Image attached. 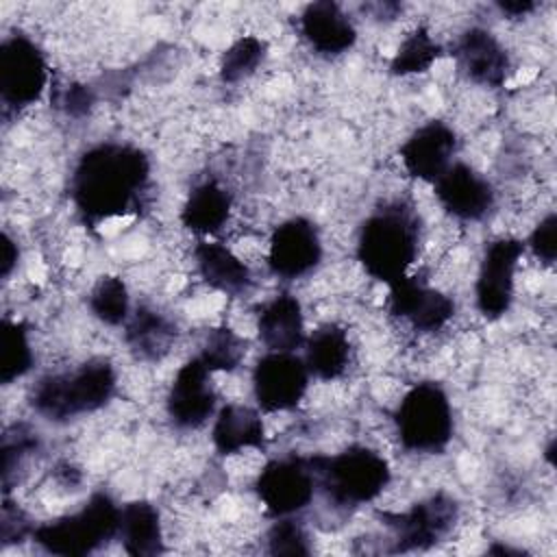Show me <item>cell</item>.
<instances>
[{"mask_svg":"<svg viewBox=\"0 0 557 557\" xmlns=\"http://www.w3.org/2000/svg\"><path fill=\"white\" fill-rule=\"evenodd\" d=\"M148 154L122 141L87 148L70 176V196L81 220L89 226L137 213L150 196Z\"/></svg>","mask_w":557,"mask_h":557,"instance_id":"cell-1","label":"cell"},{"mask_svg":"<svg viewBox=\"0 0 557 557\" xmlns=\"http://www.w3.org/2000/svg\"><path fill=\"white\" fill-rule=\"evenodd\" d=\"M357 261L372 278L392 285L409 274L420 252V215L405 200L376 207L359 226Z\"/></svg>","mask_w":557,"mask_h":557,"instance_id":"cell-2","label":"cell"},{"mask_svg":"<svg viewBox=\"0 0 557 557\" xmlns=\"http://www.w3.org/2000/svg\"><path fill=\"white\" fill-rule=\"evenodd\" d=\"M115 387V368L109 359L96 357L74 370L39 379L30 392V405L50 422H70L109 405Z\"/></svg>","mask_w":557,"mask_h":557,"instance_id":"cell-3","label":"cell"},{"mask_svg":"<svg viewBox=\"0 0 557 557\" xmlns=\"http://www.w3.org/2000/svg\"><path fill=\"white\" fill-rule=\"evenodd\" d=\"M315 485L335 507H359L383 494L392 479L389 463L368 446H348L337 455L311 457Z\"/></svg>","mask_w":557,"mask_h":557,"instance_id":"cell-4","label":"cell"},{"mask_svg":"<svg viewBox=\"0 0 557 557\" xmlns=\"http://www.w3.org/2000/svg\"><path fill=\"white\" fill-rule=\"evenodd\" d=\"M120 507L107 492H96L72 513L48 520L33 531L35 544L50 555L83 557L117 535Z\"/></svg>","mask_w":557,"mask_h":557,"instance_id":"cell-5","label":"cell"},{"mask_svg":"<svg viewBox=\"0 0 557 557\" xmlns=\"http://www.w3.org/2000/svg\"><path fill=\"white\" fill-rule=\"evenodd\" d=\"M394 424L400 444L411 453H442L453 440V407L440 383H416L398 403Z\"/></svg>","mask_w":557,"mask_h":557,"instance_id":"cell-6","label":"cell"},{"mask_svg":"<svg viewBox=\"0 0 557 557\" xmlns=\"http://www.w3.org/2000/svg\"><path fill=\"white\" fill-rule=\"evenodd\" d=\"M48 85V63L41 48L24 33H13L0 44V100L4 109L35 104Z\"/></svg>","mask_w":557,"mask_h":557,"instance_id":"cell-7","label":"cell"},{"mask_svg":"<svg viewBox=\"0 0 557 557\" xmlns=\"http://www.w3.org/2000/svg\"><path fill=\"white\" fill-rule=\"evenodd\" d=\"M457 518H459L457 500L442 492L411 505L407 511L381 513L383 524L392 531L394 553L433 548L453 531Z\"/></svg>","mask_w":557,"mask_h":557,"instance_id":"cell-8","label":"cell"},{"mask_svg":"<svg viewBox=\"0 0 557 557\" xmlns=\"http://www.w3.org/2000/svg\"><path fill=\"white\" fill-rule=\"evenodd\" d=\"M315 490L311 457L300 455L270 459L255 479V492L272 518L302 511L313 500Z\"/></svg>","mask_w":557,"mask_h":557,"instance_id":"cell-9","label":"cell"},{"mask_svg":"<svg viewBox=\"0 0 557 557\" xmlns=\"http://www.w3.org/2000/svg\"><path fill=\"white\" fill-rule=\"evenodd\" d=\"M522 252L524 244L516 237H498L485 246L474 283V300L483 318L498 320L509 311Z\"/></svg>","mask_w":557,"mask_h":557,"instance_id":"cell-10","label":"cell"},{"mask_svg":"<svg viewBox=\"0 0 557 557\" xmlns=\"http://www.w3.org/2000/svg\"><path fill=\"white\" fill-rule=\"evenodd\" d=\"M309 370L294 352L268 350L252 370V394L257 409L265 413L289 411L300 405L309 387Z\"/></svg>","mask_w":557,"mask_h":557,"instance_id":"cell-11","label":"cell"},{"mask_svg":"<svg viewBox=\"0 0 557 557\" xmlns=\"http://www.w3.org/2000/svg\"><path fill=\"white\" fill-rule=\"evenodd\" d=\"M322 261V239L318 226L307 218L281 222L268 244V268L283 281H296L311 274Z\"/></svg>","mask_w":557,"mask_h":557,"instance_id":"cell-12","label":"cell"},{"mask_svg":"<svg viewBox=\"0 0 557 557\" xmlns=\"http://www.w3.org/2000/svg\"><path fill=\"white\" fill-rule=\"evenodd\" d=\"M211 374L213 372L198 359V355L178 368L165 398L168 418L176 429H200L215 413L218 392L211 383Z\"/></svg>","mask_w":557,"mask_h":557,"instance_id":"cell-13","label":"cell"},{"mask_svg":"<svg viewBox=\"0 0 557 557\" xmlns=\"http://www.w3.org/2000/svg\"><path fill=\"white\" fill-rule=\"evenodd\" d=\"M387 287V311L409 322L420 333H435L455 315L453 298L433 289L422 274H405Z\"/></svg>","mask_w":557,"mask_h":557,"instance_id":"cell-14","label":"cell"},{"mask_svg":"<svg viewBox=\"0 0 557 557\" xmlns=\"http://www.w3.org/2000/svg\"><path fill=\"white\" fill-rule=\"evenodd\" d=\"M433 191L440 207L461 222H479L494 207L492 183L463 161H453L433 183Z\"/></svg>","mask_w":557,"mask_h":557,"instance_id":"cell-15","label":"cell"},{"mask_svg":"<svg viewBox=\"0 0 557 557\" xmlns=\"http://www.w3.org/2000/svg\"><path fill=\"white\" fill-rule=\"evenodd\" d=\"M453 57L459 72L483 87H500L511 72V59L505 46L483 26L466 28L455 41Z\"/></svg>","mask_w":557,"mask_h":557,"instance_id":"cell-16","label":"cell"},{"mask_svg":"<svg viewBox=\"0 0 557 557\" xmlns=\"http://www.w3.org/2000/svg\"><path fill=\"white\" fill-rule=\"evenodd\" d=\"M457 152L455 131L442 122L431 120L418 126L400 146V161L409 176L435 183L453 163Z\"/></svg>","mask_w":557,"mask_h":557,"instance_id":"cell-17","label":"cell"},{"mask_svg":"<svg viewBox=\"0 0 557 557\" xmlns=\"http://www.w3.org/2000/svg\"><path fill=\"white\" fill-rule=\"evenodd\" d=\"M298 28L309 48L322 57H339L357 41V28L337 2L318 0L302 9Z\"/></svg>","mask_w":557,"mask_h":557,"instance_id":"cell-18","label":"cell"},{"mask_svg":"<svg viewBox=\"0 0 557 557\" xmlns=\"http://www.w3.org/2000/svg\"><path fill=\"white\" fill-rule=\"evenodd\" d=\"M257 333L268 350L294 352L307 339L302 305L294 294H278L268 300L257 318Z\"/></svg>","mask_w":557,"mask_h":557,"instance_id":"cell-19","label":"cell"},{"mask_svg":"<svg viewBox=\"0 0 557 557\" xmlns=\"http://www.w3.org/2000/svg\"><path fill=\"white\" fill-rule=\"evenodd\" d=\"M194 259L200 278L226 296H244L255 283L250 268L220 242H200L194 248Z\"/></svg>","mask_w":557,"mask_h":557,"instance_id":"cell-20","label":"cell"},{"mask_svg":"<svg viewBox=\"0 0 557 557\" xmlns=\"http://www.w3.org/2000/svg\"><path fill=\"white\" fill-rule=\"evenodd\" d=\"M124 342L135 359L154 363L172 350L176 342V326L165 313L141 305L124 324Z\"/></svg>","mask_w":557,"mask_h":557,"instance_id":"cell-21","label":"cell"},{"mask_svg":"<svg viewBox=\"0 0 557 557\" xmlns=\"http://www.w3.org/2000/svg\"><path fill=\"white\" fill-rule=\"evenodd\" d=\"M213 446L220 455H237L248 448H263L265 426L261 413L248 405L228 403L218 409L211 429Z\"/></svg>","mask_w":557,"mask_h":557,"instance_id":"cell-22","label":"cell"},{"mask_svg":"<svg viewBox=\"0 0 557 557\" xmlns=\"http://www.w3.org/2000/svg\"><path fill=\"white\" fill-rule=\"evenodd\" d=\"M233 196L215 178L200 181L181 209V224L196 235H215L231 218Z\"/></svg>","mask_w":557,"mask_h":557,"instance_id":"cell-23","label":"cell"},{"mask_svg":"<svg viewBox=\"0 0 557 557\" xmlns=\"http://www.w3.org/2000/svg\"><path fill=\"white\" fill-rule=\"evenodd\" d=\"M305 363L311 376L320 381H335L339 379L350 361V342L346 331L335 324L326 322L320 324L307 339H305Z\"/></svg>","mask_w":557,"mask_h":557,"instance_id":"cell-24","label":"cell"},{"mask_svg":"<svg viewBox=\"0 0 557 557\" xmlns=\"http://www.w3.org/2000/svg\"><path fill=\"white\" fill-rule=\"evenodd\" d=\"M117 535L133 557H154L165 550L159 509L148 500H133L120 507Z\"/></svg>","mask_w":557,"mask_h":557,"instance_id":"cell-25","label":"cell"},{"mask_svg":"<svg viewBox=\"0 0 557 557\" xmlns=\"http://www.w3.org/2000/svg\"><path fill=\"white\" fill-rule=\"evenodd\" d=\"M440 54L442 46L435 41L431 30L426 26H418L400 41L398 50L389 61V72L394 76L424 74L440 59Z\"/></svg>","mask_w":557,"mask_h":557,"instance_id":"cell-26","label":"cell"},{"mask_svg":"<svg viewBox=\"0 0 557 557\" xmlns=\"http://www.w3.org/2000/svg\"><path fill=\"white\" fill-rule=\"evenodd\" d=\"M30 366L33 348L26 324L20 320H4L0 331V381L9 385L11 381L24 376Z\"/></svg>","mask_w":557,"mask_h":557,"instance_id":"cell-27","label":"cell"},{"mask_svg":"<svg viewBox=\"0 0 557 557\" xmlns=\"http://www.w3.org/2000/svg\"><path fill=\"white\" fill-rule=\"evenodd\" d=\"M244 357H246V339L226 324L209 329L198 352V359L211 372H233L239 368Z\"/></svg>","mask_w":557,"mask_h":557,"instance_id":"cell-28","label":"cell"},{"mask_svg":"<svg viewBox=\"0 0 557 557\" xmlns=\"http://www.w3.org/2000/svg\"><path fill=\"white\" fill-rule=\"evenodd\" d=\"M87 305L91 315L109 326L126 324L131 315L128 287L120 276H100L89 292Z\"/></svg>","mask_w":557,"mask_h":557,"instance_id":"cell-29","label":"cell"},{"mask_svg":"<svg viewBox=\"0 0 557 557\" xmlns=\"http://www.w3.org/2000/svg\"><path fill=\"white\" fill-rule=\"evenodd\" d=\"M268 54L263 39L255 35H244L235 39L220 59V78L224 83H239L252 76Z\"/></svg>","mask_w":557,"mask_h":557,"instance_id":"cell-30","label":"cell"},{"mask_svg":"<svg viewBox=\"0 0 557 557\" xmlns=\"http://www.w3.org/2000/svg\"><path fill=\"white\" fill-rule=\"evenodd\" d=\"M268 553L270 555H309L311 544L305 527L292 516L276 518L268 531Z\"/></svg>","mask_w":557,"mask_h":557,"instance_id":"cell-31","label":"cell"},{"mask_svg":"<svg viewBox=\"0 0 557 557\" xmlns=\"http://www.w3.org/2000/svg\"><path fill=\"white\" fill-rule=\"evenodd\" d=\"M37 446H39L37 433H33L24 424H17L4 433V442H2V481L4 483L11 479V472L17 470L22 461L37 450Z\"/></svg>","mask_w":557,"mask_h":557,"instance_id":"cell-32","label":"cell"},{"mask_svg":"<svg viewBox=\"0 0 557 557\" xmlns=\"http://www.w3.org/2000/svg\"><path fill=\"white\" fill-rule=\"evenodd\" d=\"M57 107L70 117H85L96 104V91L83 83H70L57 89Z\"/></svg>","mask_w":557,"mask_h":557,"instance_id":"cell-33","label":"cell"},{"mask_svg":"<svg viewBox=\"0 0 557 557\" xmlns=\"http://www.w3.org/2000/svg\"><path fill=\"white\" fill-rule=\"evenodd\" d=\"M527 244L540 261L553 265L557 257V215L548 213L546 218H542L531 231Z\"/></svg>","mask_w":557,"mask_h":557,"instance_id":"cell-34","label":"cell"},{"mask_svg":"<svg viewBox=\"0 0 557 557\" xmlns=\"http://www.w3.org/2000/svg\"><path fill=\"white\" fill-rule=\"evenodd\" d=\"M33 527L30 520L26 518V513L15 507L13 503L4 500L2 505V518H0V540L4 546L9 544H20L26 535H33Z\"/></svg>","mask_w":557,"mask_h":557,"instance_id":"cell-35","label":"cell"},{"mask_svg":"<svg viewBox=\"0 0 557 557\" xmlns=\"http://www.w3.org/2000/svg\"><path fill=\"white\" fill-rule=\"evenodd\" d=\"M17 257H20V252H17L15 242L4 233L2 235V268H0L2 278H7L13 272V268L17 263Z\"/></svg>","mask_w":557,"mask_h":557,"instance_id":"cell-36","label":"cell"},{"mask_svg":"<svg viewBox=\"0 0 557 557\" xmlns=\"http://www.w3.org/2000/svg\"><path fill=\"white\" fill-rule=\"evenodd\" d=\"M496 7H498L503 13H507V15L522 17V15L531 13V11H535L537 2H533V0H507V2H498Z\"/></svg>","mask_w":557,"mask_h":557,"instance_id":"cell-37","label":"cell"},{"mask_svg":"<svg viewBox=\"0 0 557 557\" xmlns=\"http://www.w3.org/2000/svg\"><path fill=\"white\" fill-rule=\"evenodd\" d=\"M553 450H555V440L548 444V448H546V459L550 461V466H553Z\"/></svg>","mask_w":557,"mask_h":557,"instance_id":"cell-38","label":"cell"}]
</instances>
